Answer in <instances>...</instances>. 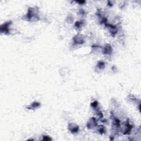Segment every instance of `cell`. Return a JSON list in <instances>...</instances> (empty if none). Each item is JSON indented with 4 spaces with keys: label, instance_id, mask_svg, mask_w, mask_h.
<instances>
[{
    "label": "cell",
    "instance_id": "9c48e42d",
    "mask_svg": "<svg viewBox=\"0 0 141 141\" xmlns=\"http://www.w3.org/2000/svg\"><path fill=\"white\" fill-rule=\"evenodd\" d=\"M40 104L39 103V102L35 101L34 102H33L30 105L27 107V109L29 110H35L36 109L38 108L39 107H40Z\"/></svg>",
    "mask_w": 141,
    "mask_h": 141
},
{
    "label": "cell",
    "instance_id": "3957f363",
    "mask_svg": "<svg viewBox=\"0 0 141 141\" xmlns=\"http://www.w3.org/2000/svg\"><path fill=\"white\" fill-rule=\"evenodd\" d=\"M97 123H98L96 119L94 118H92L89 119V120L88 121L87 123V127L89 129L93 128L95 127H97L98 125Z\"/></svg>",
    "mask_w": 141,
    "mask_h": 141
},
{
    "label": "cell",
    "instance_id": "9a60e30c",
    "mask_svg": "<svg viewBox=\"0 0 141 141\" xmlns=\"http://www.w3.org/2000/svg\"><path fill=\"white\" fill-rule=\"evenodd\" d=\"M78 3H80V4H82V3H85V1H77Z\"/></svg>",
    "mask_w": 141,
    "mask_h": 141
},
{
    "label": "cell",
    "instance_id": "8fae6325",
    "mask_svg": "<svg viewBox=\"0 0 141 141\" xmlns=\"http://www.w3.org/2000/svg\"><path fill=\"white\" fill-rule=\"evenodd\" d=\"M98 132H99V133H100V134H101V135H102L103 133H105V127L103 126L100 125L99 126Z\"/></svg>",
    "mask_w": 141,
    "mask_h": 141
},
{
    "label": "cell",
    "instance_id": "52a82bcc",
    "mask_svg": "<svg viewBox=\"0 0 141 141\" xmlns=\"http://www.w3.org/2000/svg\"><path fill=\"white\" fill-rule=\"evenodd\" d=\"M132 126L130 125L128 121L127 120L125 125V130H124V131L123 132V133L124 135H129L131 133V131H132Z\"/></svg>",
    "mask_w": 141,
    "mask_h": 141
},
{
    "label": "cell",
    "instance_id": "4fadbf2b",
    "mask_svg": "<svg viewBox=\"0 0 141 141\" xmlns=\"http://www.w3.org/2000/svg\"><path fill=\"white\" fill-rule=\"evenodd\" d=\"M98 105V102L97 101H95L93 102V103L91 104V106L92 107H93L94 109H96L97 108Z\"/></svg>",
    "mask_w": 141,
    "mask_h": 141
},
{
    "label": "cell",
    "instance_id": "ba28073f",
    "mask_svg": "<svg viewBox=\"0 0 141 141\" xmlns=\"http://www.w3.org/2000/svg\"><path fill=\"white\" fill-rule=\"evenodd\" d=\"M112 52V47L110 44H106L103 49V53L106 55H110Z\"/></svg>",
    "mask_w": 141,
    "mask_h": 141
},
{
    "label": "cell",
    "instance_id": "6da1fadb",
    "mask_svg": "<svg viewBox=\"0 0 141 141\" xmlns=\"http://www.w3.org/2000/svg\"><path fill=\"white\" fill-rule=\"evenodd\" d=\"M38 10L35 8H29L28 9V13L26 15L27 20L29 21H34L37 20H39L38 17Z\"/></svg>",
    "mask_w": 141,
    "mask_h": 141
},
{
    "label": "cell",
    "instance_id": "7c38bea8",
    "mask_svg": "<svg viewBox=\"0 0 141 141\" xmlns=\"http://www.w3.org/2000/svg\"><path fill=\"white\" fill-rule=\"evenodd\" d=\"M83 24V23L82 21H76L75 25L76 28H80L82 27Z\"/></svg>",
    "mask_w": 141,
    "mask_h": 141
},
{
    "label": "cell",
    "instance_id": "8992f818",
    "mask_svg": "<svg viewBox=\"0 0 141 141\" xmlns=\"http://www.w3.org/2000/svg\"><path fill=\"white\" fill-rule=\"evenodd\" d=\"M68 129L72 133H77L79 131V127L76 124L71 123L68 125Z\"/></svg>",
    "mask_w": 141,
    "mask_h": 141
},
{
    "label": "cell",
    "instance_id": "7a4b0ae2",
    "mask_svg": "<svg viewBox=\"0 0 141 141\" xmlns=\"http://www.w3.org/2000/svg\"><path fill=\"white\" fill-rule=\"evenodd\" d=\"M12 22L11 21H7V22L4 23L3 25H1V28H0V30H1V33H4V34H7L9 33V27L11 24Z\"/></svg>",
    "mask_w": 141,
    "mask_h": 141
},
{
    "label": "cell",
    "instance_id": "277c9868",
    "mask_svg": "<svg viewBox=\"0 0 141 141\" xmlns=\"http://www.w3.org/2000/svg\"><path fill=\"white\" fill-rule=\"evenodd\" d=\"M73 41L76 45L83 44L84 42V40L82 35H77L73 38Z\"/></svg>",
    "mask_w": 141,
    "mask_h": 141
},
{
    "label": "cell",
    "instance_id": "5bb4252c",
    "mask_svg": "<svg viewBox=\"0 0 141 141\" xmlns=\"http://www.w3.org/2000/svg\"><path fill=\"white\" fill-rule=\"evenodd\" d=\"M42 140H44V141H51L52 139L49 137V136H43Z\"/></svg>",
    "mask_w": 141,
    "mask_h": 141
},
{
    "label": "cell",
    "instance_id": "30bf717a",
    "mask_svg": "<svg viewBox=\"0 0 141 141\" xmlns=\"http://www.w3.org/2000/svg\"><path fill=\"white\" fill-rule=\"evenodd\" d=\"M105 63L103 61H99V62L98 63L97 66L100 70H103L105 68Z\"/></svg>",
    "mask_w": 141,
    "mask_h": 141
},
{
    "label": "cell",
    "instance_id": "5b68a950",
    "mask_svg": "<svg viewBox=\"0 0 141 141\" xmlns=\"http://www.w3.org/2000/svg\"><path fill=\"white\" fill-rule=\"evenodd\" d=\"M105 24V26L106 27L109 28L110 33V34L114 36L116 34V33H118V28H117L116 26L113 25L111 24H107V23L106 24Z\"/></svg>",
    "mask_w": 141,
    "mask_h": 141
}]
</instances>
